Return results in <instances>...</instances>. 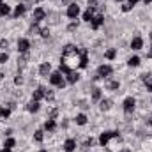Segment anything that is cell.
I'll return each instance as SVG.
<instances>
[{"label": "cell", "mask_w": 152, "mask_h": 152, "mask_svg": "<svg viewBox=\"0 0 152 152\" xmlns=\"http://www.w3.org/2000/svg\"><path fill=\"white\" fill-rule=\"evenodd\" d=\"M112 138H118V131H106V133H103L99 136V143L101 145H106Z\"/></svg>", "instance_id": "6da1fadb"}, {"label": "cell", "mask_w": 152, "mask_h": 152, "mask_svg": "<svg viewBox=\"0 0 152 152\" xmlns=\"http://www.w3.org/2000/svg\"><path fill=\"white\" fill-rule=\"evenodd\" d=\"M50 81H51V85H55V87H58V88H62L64 85H66V81H64V78L60 73H53V75L50 76Z\"/></svg>", "instance_id": "7a4b0ae2"}, {"label": "cell", "mask_w": 152, "mask_h": 152, "mask_svg": "<svg viewBox=\"0 0 152 152\" xmlns=\"http://www.w3.org/2000/svg\"><path fill=\"white\" fill-rule=\"evenodd\" d=\"M88 51L85 50V48H80V67L81 69H85L87 66H88Z\"/></svg>", "instance_id": "3957f363"}, {"label": "cell", "mask_w": 152, "mask_h": 152, "mask_svg": "<svg viewBox=\"0 0 152 152\" xmlns=\"http://www.w3.org/2000/svg\"><path fill=\"white\" fill-rule=\"evenodd\" d=\"M28 48H30V41H28V39H20V41H18V51L27 53Z\"/></svg>", "instance_id": "277c9868"}, {"label": "cell", "mask_w": 152, "mask_h": 152, "mask_svg": "<svg viewBox=\"0 0 152 152\" xmlns=\"http://www.w3.org/2000/svg\"><path fill=\"white\" fill-rule=\"evenodd\" d=\"M134 104H136V101H134L133 97H127V99L124 101V112H126V113H131V112L134 110Z\"/></svg>", "instance_id": "5b68a950"}, {"label": "cell", "mask_w": 152, "mask_h": 152, "mask_svg": "<svg viewBox=\"0 0 152 152\" xmlns=\"http://www.w3.org/2000/svg\"><path fill=\"white\" fill-rule=\"evenodd\" d=\"M97 73H99V76L106 78V76H110L112 73H113V69H112V66H106V64H103V66H99Z\"/></svg>", "instance_id": "8992f818"}, {"label": "cell", "mask_w": 152, "mask_h": 152, "mask_svg": "<svg viewBox=\"0 0 152 152\" xmlns=\"http://www.w3.org/2000/svg\"><path fill=\"white\" fill-rule=\"evenodd\" d=\"M44 16H46L44 9H42V7H37V9L34 11V16H32V18H34V23H39L41 20H44Z\"/></svg>", "instance_id": "52a82bcc"}, {"label": "cell", "mask_w": 152, "mask_h": 152, "mask_svg": "<svg viewBox=\"0 0 152 152\" xmlns=\"http://www.w3.org/2000/svg\"><path fill=\"white\" fill-rule=\"evenodd\" d=\"M46 96V88L44 87H39L37 90H34V96H32V101H41L42 97Z\"/></svg>", "instance_id": "ba28073f"}, {"label": "cell", "mask_w": 152, "mask_h": 152, "mask_svg": "<svg viewBox=\"0 0 152 152\" xmlns=\"http://www.w3.org/2000/svg\"><path fill=\"white\" fill-rule=\"evenodd\" d=\"M80 14V7L76 5V4H69V7H67V16L69 18H76Z\"/></svg>", "instance_id": "9c48e42d"}, {"label": "cell", "mask_w": 152, "mask_h": 152, "mask_svg": "<svg viewBox=\"0 0 152 152\" xmlns=\"http://www.w3.org/2000/svg\"><path fill=\"white\" fill-rule=\"evenodd\" d=\"M103 21H104V18H103L101 14L94 16V18H92V21H90V23H92V28H94V30H97V28H99V27L103 25Z\"/></svg>", "instance_id": "30bf717a"}, {"label": "cell", "mask_w": 152, "mask_h": 152, "mask_svg": "<svg viewBox=\"0 0 152 152\" xmlns=\"http://www.w3.org/2000/svg\"><path fill=\"white\" fill-rule=\"evenodd\" d=\"M51 71V66H50V62H42L41 64V67H39V73L41 76H48V73Z\"/></svg>", "instance_id": "8fae6325"}, {"label": "cell", "mask_w": 152, "mask_h": 152, "mask_svg": "<svg viewBox=\"0 0 152 152\" xmlns=\"http://www.w3.org/2000/svg\"><path fill=\"white\" fill-rule=\"evenodd\" d=\"M142 46H143V39L142 37H134L131 41V48L133 50H142Z\"/></svg>", "instance_id": "7c38bea8"}, {"label": "cell", "mask_w": 152, "mask_h": 152, "mask_svg": "<svg viewBox=\"0 0 152 152\" xmlns=\"http://www.w3.org/2000/svg\"><path fill=\"white\" fill-rule=\"evenodd\" d=\"M92 18H94V7L90 5V7L83 12V20H85V21H92Z\"/></svg>", "instance_id": "4fadbf2b"}, {"label": "cell", "mask_w": 152, "mask_h": 152, "mask_svg": "<svg viewBox=\"0 0 152 152\" xmlns=\"http://www.w3.org/2000/svg\"><path fill=\"white\" fill-rule=\"evenodd\" d=\"M27 110H28L30 113H36V112H39V101H30V103L27 104Z\"/></svg>", "instance_id": "5bb4252c"}, {"label": "cell", "mask_w": 152, "mask_h": 152, "mask_svg": "<svg viewBox=\"0 0 152 152\" xmlns=\"http://www.w3.org/2000/svg\"><path fill=\"white\" fill-rule=\"evenodd\" d=\"M76 149V142L75 140H67L66 143H64V151H67V152H73Z\"/></svg>", "instance_id": "9a60e30c"}, {"label": "cell", "mask_w": 152, "mask_h": 152, "mask_svg": "<svg viewBox=\"0 0 152 152\" xmlns=\"http://www.w3.org/2000/svg\"><path fill=\"white\" fill-rule=\"evenodd\" d=\"M99 106H101L103 112H108V110L112 108V101H110V99H101V104H99Z\"/></svg>", "instance_id": "2e32d148"}, {"label": "cell", "mask_w": 152, "mask_h": 152, "mask_svg": "<svg viewBox=\"0 0 152 152\" xmlns=\"http://www.w3.org/2000/svg\"><path fill=\"white\" fill-rule=\"evenodd\" d=\"M55 127H57V124H55L53 118H48V120L44 122V129H46V131H53Z\"/></svg>", "instance_id": "e0dca14e"}, {"label": "cell", "mask_w": 152, "mask_h": 152, "mask_svg": "<svg viewBox=\"0 0 152 152\" xmlns=\"http://www.w3.org/2000/svg\"><path fill=\"white\" fill-rule=\"evenodd\" d=\"M78 78H80V75L75 73V71L67 73V81H69V83H76V81H78Z\"/></svg>", "instance_id": "ac0fdd59"}, {"label": "cell", "mask_w": 152, "mask_h": 152, "mask_svg": "<svg viewBox=\"0 0 152 152\" xmlns=\"http://www.w3.org/2000/svg\"><path fill=\"white\" fill-rule=\"evenodd\" d=\"M9 12H11V9H9V5H5V4L2 2V4H0V16H7Z\"/></svg>", "instance_id": "d6986e66"}, {"label": "cell", "mask_w": 152, "mask_h": 152, "mask_svg": "<svg viewBox=\"0 0 152 152\" xmlns=\"http://www.w3.org/2000/svg\"><path fill=\"white\" fill-rule=\"evenodd\" d=\"M76 124H78V126H85V124H87V117L83 113L76 115Z\"/></svg>", "instance_id": "ffe728a7"}, {"label": "cell", "mask_w": 152, "mask_h": 152, "mask_svg": "<svg viewBox=\"0 0 152 152\" xmlns=\"http://www.w3.org/2000/svg\"><path fill=\"white\" fill-rule=\"evenodd\" d=\"M25 12V5L23 4H20V5H16V9H14V16L18 18V16H21Z\"/></svg>", "instance_id": "44dd1931"}, {"label": "cell", "mask_w": 152, "mask_h": 152, "mask_svg": "<svg viewBox=\"0 0 152 152\" xmlns=\"http://www.w3.org/2000/svg\"><path fill=\"white\" fill-rule=\"evenodd\" d=\"M143 81H145L147 88H149V90H152V75H143Z\"/></svg>", "instance_id": "7402d4cb"}, {"label": "cell", "mask_w": 152, "mask_h": 152, "mask_svg": "<svg viewBox=\"0 0 152 152\" xmlns=\"http://www.w3.org/2000/svg\"><path fill=\"white\" fill-rule=\"evenodd\" d=\"M127 64H129L131 67H136V66H140V58H138V57H131V58L127 60Z\"/></svg>", "instance_id": "603a6c76"}, {"label": "cell", "mask_w": 152, "mask_h": 152, "mask_svg": "<svg viewBox=\"0 0 152 152\" xmlns=\"http://www.w3.org/2000/svg\"><path fill=\"white\" fill-rule=\"evenodd\" d=\"M92 99L94 101H99L101 99V88H94L92 90Z\"/></svg>", "instance_id": "cb8c5ba5"}, {"label": "cell", "mask_w": 152, "mask_h": 152, "mask_svg": "<svg viewBox=\"0 0 152 152\" xmlns=\"http://www.w3.org/2000/svg\"><path fill=\"white\" fill-rule=\"evenodd\" d=\"M9 115H11V108H5V106H4V108H0V117L7 118Z\"/></svg>", "instance_id": "d4e9b609"}, {"label": "cell", "mask_w": 152, "mask_h": 152, "mask_svg": "<svg viewBox=\"0 0 152 152\" xmlns=\"http://www.w3.org/2000/svg\"><path fill=\"white\" fill-rule=\"evenodd\" d=\"M14 145H16V142H14L12 138H9V140H5V145H4V147H5V149H12Z\"/></svg>", "instance_id": "484cf974"}, {"label": "cell", "mask_w": 152, "mask_h": 152, "mask_svg": "<svg viewBox=\"0 0 152 152\" xmlns=\"http://www.w3.org/2000/svg\"><path fill=\"white\" fill-rule=\"evenodd\" d=\"M118 87H120L118 81H110V83H108V88H110V90H117Z\"/></svg>", "instance_id": "4316f807"}, {"label": "cell", "mask_w": 152, "mask_h": 152, "mask_svg": "<svg viewBox=\"0 0 152 152\" xmlns=\"http://www.w3.org/2000/svg\"><path fill=\"white\" fill-rule=\"evenodd\" d=\"M115 55H117V51H115V50H108V51H106V58H110V60H113Z\"/></svg>", "instance_id": "83f0119b"}, {"label": "cell", "mask_w": 152, "mask_h": 152, "mask_svg": "<svg viewBox=\"0 0 152 152\" xmlns=\"http://www.w3.org/2000/svg\"><path fill=\"white\" fill-rule=\"evenodd\" d=\"M0 48H2V50H7V48H9V41H7V39H2V41H0Z\"/></svg>", "instance_id": "f1b7e54d"}, {"label": "cell", "mask_w": 152, "mask_h": 152, "mask_svg": "<svg viewBox=\"0 0 152 152\" xmlns=\"http://www.w3.org/2000/svg\"><path fill=\"white\" fill-rule=\"evenodd\" d=\"M34 140H36V142H42V131H36Z\"/></svg>", "instance_id": "f546056e"}, {"label": "cell", "mask_w": 152, "mask_h": 152, "mask_svg": "<svg viewBox=\"0 0 152 152\" xmlns=\"http://www.w3.org/2000/svg\"><path fill=\"white\" fill-rule=\"evenodd\" d=\"M9 60V55L7 53H0V64H5Z\"/></svg>", "instance_id": "4dcf8cb0"}, {"label": "cell", "mask_w": 152, "mask_h": 152, "mask_svg": "<svg viewBox=\"0 0 152 152\" xmlns=\"http://www.w3.org/2000/svg\"><path fill=\"white\" fill-rule=\"evenodd\" d=\"M30 32H32V34H41V30H39L37 23H34V25H32V27H30Z\"/></svg>", "instance_id": "1f68e13d"}, {"label": "cell", "mask_w": 152, "mask_h": 152, "mask_svg": "<svg viewBox=\"0 0 152 152\" xmlns=\"http://www.w3.org/2000/svg\"><path fill=\"white\" fill-rule=\"evenodd\" d=\"M131 9H133V5H131V4H127V5H122V11H124V12H129Z\"/></svg>", "instance_id": "d6a6232c"}, {"label": "cell", "mask_w": 152, "mask_h": 152, "mask_svg": "<svg viewBox=\"0 0 152 152\" xmlns=\"http://www.w3.org/2000/svg\"><path fill=\"white\" fill-rule=\"evenodd\" d=\"M41 36H42V37H48V36H50V30H48V28H42V30H41Z\"/></svg>", "instance_id": "836d02e7"}, {"label": "cell", "mask_w": 152, "mask_h": 152, "mask_svg": "<svg viewBox=\"0 0 152 152\" xmlns=\"http://www.w3.org/2000/svg\"><path fill=\"white\" fill-rule=\"evenodd\" d=\"M92 143H94V140H92V138H90V140H87V142H85V147H90V145H92Z\"/></svg>", "instance_id": "e575fe53"}, {"label": "cell", "mask_w": 152, "mask_h": 152, "mask_svg": "<svg viewBox=\"0 0 152 152\" xmlns=\"http://www.w3.org/2000/svg\"><path fill=\"white\" fill-rule=\"evenodd\" d=\"M76 27H78V23H71V25H69V30H75Z\"/></svg>", "instance_id": "d590c367"}, {"label": "cell", "mask_w": 152, "mask_h": 152, "mask_svg": "<svg viewBox=\"0 0 152 152\" xmlns=\"http://www.w3.org/2000/svg\"><path fill=\"white\" fill-rule=\"evenodd\" d=\"M138 2H140V0H129V4H131V5H136Z\"/></svg>", "instance_id": "8d00e7d4"}, {"label": "cell", "mask_w": 152, "mask_h": 152, "mask_svg": "<svg viewBox=\"0 0 152 152\" xmlns=\"http://www.w3.org/2000/svg\"><path fill=\"white\" fill-rule=\"evenodd\" d=\"M0 152H11V149H2Z\"/></svg>", "instance_id": "74e56055"}, {"label": "cell", "mask_w": 152, "mask_h": 152, "mask_svg": "<svg viewBox=\"0 0 152 152\" xmlns=\"http://www.w3.org/2000/svg\"><path fill=\"white\" fill-rule=\"evenodd\" d=\"M147 57H151V58H152V50L149 51V53H147Z\"/></svg>", "instance_id": "f35d334b"}, {"label": "cell", "mask_w": 152, "mask_h": 152, "mask_svg": "<svg viewBox=\"0 0 152 152\" xmlns=\"http://www.w3.org/2000/svg\"><path fill=\"white\" fill-rule=\"evenodd\" d=\"M143 2H145V4H151L152 0H143Z\"/></svg>", "instance_id": "ab89813d"}, {"label": "cell", "mask_w": 152, "mask_h": 152, "mask_svg": "<svg viewBox=\"0 0 152 152\" xmlns=\"http://www.w3.org/2000/svg\"><path fill=\"white\" fill-rule=\"evenodd\" d=\"M2 76H4V75H2V73H0V80H2Z\"/></svg>", "instance_id": "60d3db41"}, {"label": "cell", "mask_w": 152, "mask_h": 152, "mask_svg": "<svg viewBox=\"0 0 152 152\" xmlns=\"http://www.w3.org/2000/svg\"><path fill=\"white\" fill-rule=\"evenodd\" d=\"M39 152H46V151H44V149H42V151H39Z\"/></svg>", "instance_id": "b9f144b4"}, {"label": "cell", "mask_w": 152, "mask_h": 152, "mask_svg": "<svg viewBox=\"0 0 152 152\" xmlns=\"http://www.w3.org/2000/svg\"><path fill=\"white\" fill-rule=\"evenodd\" d=\"M120 152H129V151H120Z\"/></svg>", "instance_id": "7bdbcfd3"}, {"label": "cell", "mask_w": 152, "mask_h": 152, "mask_svg": "<svg viewBox=\"0 0 152 152\" xmlns=\"http://www.w3.org/2000/svg\"><path fill=\"white\" fill-rule=\"evenodd\" d=\"M62 2H69V0H62Z\"/></svg>", "instance_id": "ee69618b"}, {"label": "cell", "mask_w": 152, "mask_h": 152, "mask_svg": "<svg viewBox=\"0 0 152 152\" xmlns=\"http://www.w3.org/2000/svg\"><path fill=\"white\" fill-rule=\"evenodd\" d=\"M36 2H42V0H36Z\"/></svg>", "instance_id": "f6af8a7d"}, {"label": "cell", "mask_w": 152, "mask_h": 152, "mask_svg": "<svg viewBox=\"0 0 152 152\" xmlns=\"http://www.w3.org/2000/svg\"><path fill=\"white\" fill-rule=\"evenodd\" d=\"M151 41H152V34H151Z\"/></svg>", "instance_id": "bcb514c9"}, {"label": "cell", "mask_w": 152, "mask_h": 152, "mask_svg": "<svg viewBox=\"0 0 152 152\" xmlns=\"http://www.w3.org/2000/svg\"><path fill=\"white\" fill-rule=\"evenodd\" d=\"M117 2H122V0H117Z\"/></svg>", "instance_id": "7dc6e473"}, {"label": "cell", "mask_w": 152, "mask_h": 152, "mask_svg": "<svg viewBox=\"0 0 152 152\" xmlns=\"http://www.w3.org/2000/svg\"><path fill=\"white\" fill-rule=\"evenodd\" d=\"M0 4H2V0H0Z\"/></svg>", "instance_id": "c3c4849f"}]
</instances>
